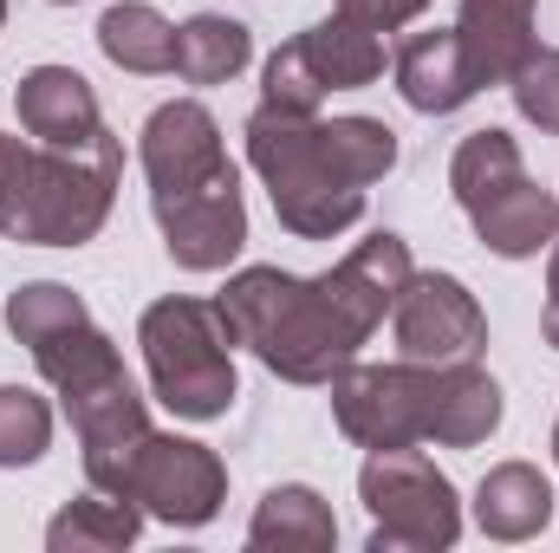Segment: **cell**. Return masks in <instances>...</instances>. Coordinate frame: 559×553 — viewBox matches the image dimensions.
Listing matches in <instances>:
<instances>
[{"label": "cell", "mask_w": 559, "mask_h": 553, "mask_svg": "<svg viewBox=\"0 0 559 553\" xmlns=\"http://www.w3.org/2000/svg\"><path fill=\"white\" fill-rule=\"evenodd\" d=\"M7 332L33 352L39 378L59 391V404L79 430L85 482L105 495H124V469H131L138 443L150 436V411H143L111 332L85 313V299L66 280L13 286L7 293Z\"/></svg>", "instance_id": "6da1fadb"}, {"label": "cell", "mask_w": 559, "mask_h": 553, "mask_svg": "<svg viewBox=\"0 0 559 553\" xmlns=\"http://www.w3.org/2000/svg\"><path fill=\"white\" fill-rule=\"evenodd\" d=\"M248 163L274 196V215L299 242H332L365 215V189L391 176L397 131L384 118H319L254 105Z\"/></svg>", "instance_id": "7a4b0ae2"}, {"label": "cell", "mask_w": 559, "mask_h": 553, "mask_svg": "<svg viewBox=\"0 0 559 553\" xmlns=\"http://www.w3.org/2000/svg\"><path fill=\"white\" fill-rule=\"evenodd\" d=\"M222 313L235 326V345H248L286 385H332L371 339V326L332 293L325 274L241 268L222 286Z\"/></svg>", "instance_id": "3957f363"}, {"label": "cell", "mask_w": 559, "mask_h": 553, "mask_svg": "<svg viewBox=\"0 0 559 553\" xmlns=\"http://www.w3.org/2000/svg\"><path fill=\"white\" fill-rule=\"evenodd\" d=\"M124 176V143L98 131L79 150L20 143L0 131V235L26 248H85Z\"/></svg>", "instance_id": "277c9868"}, {"label": "cell", "mask_w": 559, "mask_h": 553, "mask_svg": "<svg viewBox=\"0 0 559 553\" xmlns=\"http://www.w3.org/2000/svg\"><path fill=\"white\" fill-rule=\"evenodd\" d=\"M138 345L150 365V391L156 404H169L189 423L228 416V404L241 398V372H235V326L222 313V299H189L169 293L156 306H143Z\"/></svg>", "instance_id": "5b68a950"}, {"label": "cell", "mask_w": 559, "mask_h": 553, "mask_svg": "<svg viewBox=\"0 0 559 553\" xmlns=\"http://www.w3.org/2000/svg\"><path fill=\"white\" fill-rule=\"evenodd\" d=\"M449 189L462 202V215L475 222V242L501 261H534L540 248H554L559 235V202L527 176L514 131L488 125L468 131L449 156Z\"/></svg>", "instance_id": "8992f818"}, {"label": "cell", "mask_w": 559, "mask_h": 553, "mask_svg": "<svg viewBox=\"0 0 559 553\" xmlns=\"http://www.w3.org/2000/svg\"><path fill=\"white\" fill-rule=\"evenodd\" d=\"M358 502L371 515V553H442L462 541V502L455 482L411 449H371L358 469Z\"/></svg>", "instance_id": "52a82bcc"}, {"label": "cell", "mask_w": 559, "mask_h": 553, "mask_svg": "<svg viewBox=\"0 0 559 553\" xmlns=\"http://www.w3.org/2000/svg\"><path fill=\"white\" fill-rule=\"evenodd\" d=\"M429 404H436V365L397 358V365H345L332 378V416L358 449H411L429 443Z\"/></svg>", "instance_id": "ba28073f"}, {"label": "cell", "mask_w": 559, "mask_h": 553, "mask_svg": "<svg viewBox=\"0 0 559 553\" xmlns=\"http://www.w3.org/2000/svg\"><path fill=\"white\" fill-rule=\"evenodd\" d=\"M124 502H138L143 515H156L169 528H209L228 502V469L209 443L150 430L124 469Z\"/></svg>", "instance_id": "9c48e42d"}, {"label": "cell", "mask_w": 559, "mask_h": 553, "mask_svg": "<svg viewBox=\"0 0 559 553\" xmlns=\"http://www.w3.org/2000/svg\"><path fill=\"white\" fill-rule=\"evenodd\" d=\"M391 319H397V352L417 365H462L488 352V313L455 274H411Z\"/></svg>", "instance_id": "30bf717a"}, {"label": "cell", "mask_w": 559, "mask_h": 553, "mask_svg": "<svg viewBox=\"0 0 559 553\" xmlns=\"http://www.w3.org/2000/svg\"><path fill=\"white\" fill-rule=\"evenodd\" d=\"M138 156H143V176H150V209L156 202H176L202 183H215L228 163V143H222V125L202 98H169L143 118V138H138Z\"/></svg>", "instance_id": "8fae6325"}, {"label": "cell", "mask_w": 559, "mask_h": 553, "mask_svg": "<svg viewBox=\"0 0 559 553\" xmlns=\"http://www.w3.org/2000/svg\"><path fill=\"white\" fill-rule=\"evenodd\" d=\"M156 228H163V248L176 268L189 274H222L241 242H248V202H241V176L222 169L215 183L176 196V202H156Z\"/></svg>", "instance_id": "7c38bea8"}, {"label": "cell", "mask_w": 559, "mask_h": 553, "mask_svg": "<svg viewBox=\"0 0 559 553\" xmlns=\"http://www.w3.org/2000/svg\"><path fill=\"white\" fill-rule=\"evenodd\" d=\"M13 111H20V131L26 138L52 143V150H79V143H92L105 131L92 79L72 72V66H33L13 85Z\"/></svg>", "instance_id": "4fadbf2b"}, {"label": "cell", "mask_w": 559, "mask_h": 553, "mask_svg": "<svg viewBox=\"0 0 559 553\" xmlns=\"http://www.w3.org/2000/svg\"><path fill=\"white\" fill-rule=\"evenodd\" d=\"M534 13H540V0H462L455 39H462V52H468L475 92L508 85L514 66L540 46V39H534Z\"/></svg>", "instance_id": "5bb4252c"}, {"label": "cell", "mask_w": 559, "mask_h": 553, "mask_svg": "<svg viewBox=\"0 0 559 553\" xmlns=\"http://www.w3.org/2000/svg\"><path fill=\"white\" fill-rule=\"evenodd\" d=\"M397 92L423 118H449V111H462L475 98V72H468V52H462L455 26L411 33L397 46Z\"/></svg>", "instance_id": "9a60e30c"}, {"label": "cell", "mask_w": 559, "mask_h": 553, "mask_svg": "<svg viewBox=\"0 0 559 553\" xmlns=\"http://www.w3.org/2000/svg\"><path fill=\"white\" fill-rule=\"evenodd\" d=\"M501 430V385L481 372V358L436 365V404H429V443L475 449Z\"/></svg>", "instance_id": "2e32d148"}, {"label": "cell", "mask_w": 559, "mask_h": 553, "mask_svg": "<svg viewBox=\"0 0 559 553\" xmlns=\"http://www.w3.org/2000/svg\"><path fill=\"white\" fill-rule=\"evenodd\" d=\"M554 521V482L534 462H495L475 489V528L488 541H534Z\"/></svg>", "instance_id": "e0dca14e"}, {"label": "cell", "mask_w": 559, "mask_h": 553, "mask_svg": "<svg viewBox=\"0 0 559 553\" xmlns=\"http://www.w3.org/2000/svg\"><path fill=\"white\" fill-rule=\"evenodd\" d=\"M248 548L261 553H325L338 548V521H332V502L306 482H280L261 495L254 521H248Z\"/></svg>", "instance_id": "ac0fdd59"}, {"label": "cell", "mask_w": 559, "mask_h": 553, "mask_svg": "<svg viewBox=\"0 0 559 553\" xmlns=\"http://www.w3.org/2000/svg\"><path fill=\"white\" fill-rule=\"evenodd\" d=\"M299 46H306V59H312L325 92H358V85H371L384 72V39L371 26H358L352 13H338V7H332V20L306 26Z\"/></svg>", "instance_id": "d6986e66"}, {"label": "cell", "mask_w": 559, "mask_h": 553, "mask_svg": "<svg viewBox=\"0 0 559 553\" xmlns=\"http://www.w3.org/2000/svg\"><path fill=\"white\" fill-rule=\"evenodd\" d=\"M98 46H105V59H111L118 72H138V79L176 72V26H169L150 0H118V7H105Z\"/></svg>", "instance_id": "ffe728a7"}, {"label": "cell", "mask_w": 559, "mask_h": 553, "mask_svg": "<svg viewBox=\"0 0 559 553\" xmlns=\"http://www.w3.org/2000/svg\"><path fill=\"white\" fill-rule=\"evenodd\" d=\"M248 59H254V39H248L241 20L195 13V20L176 26V79L182 85H228Z\"/></svg>", "instance_id": "44dd1931"}, {"label": "cell", "mask_w": 559, "mask_h": 553, "mask_svg": "<svg viewBox=\"0 0 559 553\" xmlns=\"http://www.w3.org/2000/svg\"><path fill=\"white\" fill-rule=\"evenodd\" d=\"M138 528H143L138 502L92 489V495H79L72 508H59V515H52L46 548H52V553H111V548H131V541H138Z\"/></svg>", "instance_id": "7402d4cb"}, {"label": "cell", "mask_w": 559, "mask_h": 553, "mask_svg": "<svg viewBox=\"0 0 559 553\" xmlns=\"http://www.w3.org/2000/svg\"><path fill=\"white\" fill-rule=\"evenodd\" d=\"M52 449V404L26 385H0V469H33Z\"/></svg>", "instance_id": "603a6c76"}, {"label": "cell", "mask_w": 559, "mask_h": 553, "mask_svg": "<svg viewBox=\"0 0 559 553\" xmlns=\"http://www.w3.org/2000/svg\"><path fill=\"white\" fill-rule=\"evenodd\" d=\"M508 92H514V111H521L534 131H554L559 138V46H534V52L514 66Z\"/></svg>", "instance_id": "cb8c5ba5"}, {"label": "cell", "mask_w": 559, "mask_h": 553, "mask_svg": "<svg viewBox=\"0 0 559 553\" xmlns=\"http://www.w3.org/2000/svg\"><path fill=\"white\" fill-rule=\"evenodd\" d=\"M261 105H280V111H319V105H325V85H319V72H312V59H306L299 39H286L274 59H267V72H261Z\"/></svg>", "instance_id": "d4e9b609"}, {"label": "cell", "mask_w": 559, "mask_h": 553, "mask_svg": "<svg viewBox=\"0 0 559 553\" xmlns=\"http://www.w3.org/2000/svg\"><path fill=\"white\" fill-rule=\"evenodd\" d=\"M338 13H352L358 26H371V33H397V26H411L429 0H332Z\"/></svg>", "instance_id": "484cf974"}, {"label": "cell", "mask_w": 559, "mask_h": 553, "mask_svg": "<svg viewBox=\"0 0 559 553\" xmlns=\"http://www.w3.org/2000/svg\"><path fill=\"white\" fill-rule=\"evenodd\" d=\"M540 332L559 352V235H554V261H547V313H540Z\"/></svg>", "instance_id": "4316f807"}, {"label": "cell", "mask_w": 559, "mask_h": 553, "mask_svg": "<svg viewBox=\"0 0 559 553\" xmlns=\"http://www.w3.org/2000/svg\"><path fill=\"white\" fill-rule=\"evenodd\" d=\"M554 462H559V423H554Z\"/></svg>", "instance_id": "83f0119b"}, {"label": "cell", "mask_w": 559, "mask_h": 553, "mask_svg": "<svg viewBox=\"0 0 559 553\" xmlns=\"http://www.w3.org/2000/svg\"><path fill=\"white\" fill-rule=\"evenodd\" d=\"M52 7H79V0H52Z\"/></svg>", "instance_id": "f1b7e54d"}, {"label": "cell", "mask_w": 559, "mask_h": 553, "mask_svg": "<svg viewBox=\"0 0 559 553\" xmlns=\"http://www.w3.org/2000/svg\"><path fill=\"white\" fill-rule=\"evenodd\" d=\"M0 26H7V0H0Z\"/></svg>", "instance_id": "f546056e"}]
</instances>
